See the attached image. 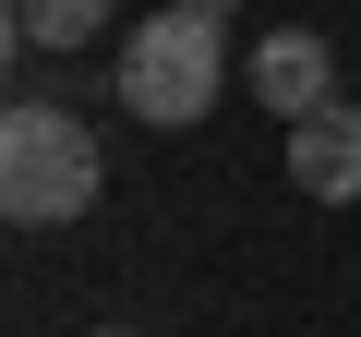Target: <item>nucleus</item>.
Segmentation results:
<instances>
[{
    "label": "nucleus",
    "instance_id": "nucleus-1",
    "mask_svg": "<svg viewBox=\"0 0 361 337\" xmlns=\"http://www.w3.org/2000/svg\"><path fill=\"white\" fill-rule=\"evenodd\" d=\"M229 25H205V13H169V0H157V13L121 37V61H109V85H121V109L145 121V133H193L217 97H229Z\"/></svg>",
    "mask_w": 361,
    "mask_h": 337
},
{
    "label": "nucleus",
    "instance_id": "nucleus-2",
    "mask_svg": "<svg viewBox=\"0 0 361 337\" xmlns=\"http://www.w3.org/2000/svg\"><path fill=\"white\" fill-rule=\"evenodd\" d=\"M109 181V157L85 133V109L61 97H13V121H0V217L13 229H73Z\"/></svg>",
    "mask_w": 361,
    "mask_h": 337
},
{
    "label": "nucleus",
    "instance_id": "nucleus-3",
    "mask_svg": "<svg viewBox=\"0 0 361 337\" xmlns=\"http://www.w3.org/2000/svg\"><path fill=\"white\" fill-rule=\"evenodd\" d=\"M241 85L265 97V121H313V109L337 97V49H325L313 25H277L265 49H241Z\"/></svg>",
    "mask_w": 361,
    "mask_h": 337
},
{
    "label": "nucleus",
    "instance_id": "nucleus-4",
    "mask_svg": "<svg viewBox=\"0 0 361 337\" xmlns=\"http://www.w3.org/2000/svg\"><path fill=\"white\" fill-rule=\"evenodd\" d=\"M289 181L313 205H361V109L349 97H325L313 121H289Z\"/></svg>",
    "mask_w": 361,
    "mask_h": 337
},
{
    "label": "nucleus",
    "instance_id": "nucleus-5",
    "mask_svg": "<svg viewBox=\"0 0 361 337\" xmlns=\"http://www.w3.org/2000/svg\"><path fill=\"white\" fill-rule=\"evenodd\" d=\"M109 13H121V0H13V49H37V61H85V49L109 37Z\"/></svg>",
    "mask_w": 361,
    "mask_h": 337
},
{
    "label": "nucleus",
    "instance_id": "nucleus-6",
    "mask_svg": "<svg viewBox=\"0 0 361 337\" xmlns=\"http://www.w3.org/2000/svg\"><path fill=\"white\" fill-rule=\"evenodd\" d=\"M169 13H205V25H229V13H241V0H169Z\"/></svg>",
    "mask_w": 361,
    "mask_h": 337
},
{
    "label": "nucleus",
    "instance_id": "nucleus-7",
    "mask_svg": "<svg viewBox=\"0 0 361 337\" xmlns=\"http://www.w3.org/2000/svg\"><path fill=\"white\" fill-rule=\"evenodd\" d=\"M97 337H133V325H97Z\"/></svg>",
    "mask_w": 361,
    "mask_h": 337
}]
</instances>
